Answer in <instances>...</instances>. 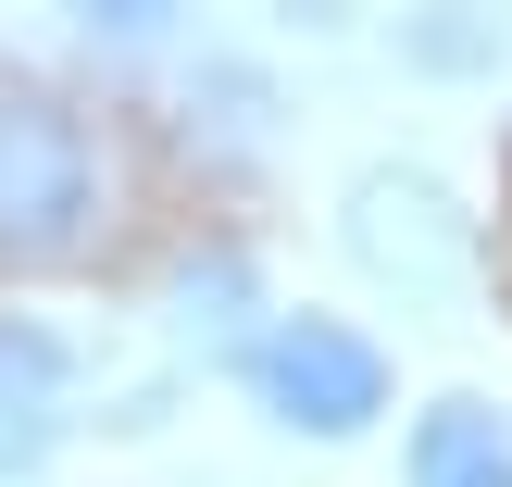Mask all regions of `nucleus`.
Instances as JSON below:
<instances>
[{
	"mask_svg": "<svg viewBox=\"0 0 512 487\" xmlns=\"http://www.w3.org/2000/svg\"><path fill=\"white\" fill-rule=\"evenodd\" d=\"M238 300H250V263H238V250H213V263L175 275V325H188L200 350H250L238 338Z\"/></svg>",
	"mask_w": 512,
	"mask_h": 487,
	"instance_id": "423d86ee",
	"label": "nucleus"
},
{
	"mask_svg": "<svg viewBox=\"0 0 512 487\" xmlns=\"http://www.w3.org/2000/svg\"><path fill=\"white\" fill-rule=\"evenodd\" d=\"M175 13H188V0H75V25H88L100 50H150Z\"/></svg>",
	"mask_w": 512,
	"mask_h": 487,
	"instance_id": "0eeeda50",
	"label": "nucleus"
},
{
	"mask_svg": "<svg viewBox=\"0 0 512 487\" xmlns=\"http://www.w3.org/2000/svg\"><path fill=\"white\" fill-rule=\"evenodd\" d=\"M413 487H512L500 400H425L413 413Z\"/></svg>",
	"mask_w": 512,
	"mask_h": 487,
	"instance_id": "39448f33",
	"label": "nucleus"
},
{
	"mask_svg": "<svg viewBox=\"0 0 512 487\" xmlns=\"http://www.w3.org/2000/svg\"><path fill=\"white\" fill-rule=\"evenodd\" d=\"M238 375H250V400H263L288 438H363V425L388 413V350L350 338V325H325V313H275L263 338L238 350Z\"/></svg>",
	"mask_w": 512,
	"mask_h": 487,
	"instance_id": "f03ea898",
	"label": "nucleus"
},
{
	"mask_svg": "<svg viewBox=\"0 0 512 487\" xmlns=\"http://www.w3.org/2000/svg\"><path fill=\"white\" fill-rule=\"evenodd\" d=\"M100 213L88 125L38 88H0V263H63Z\"/></svg>",
	"mask_w": 512,
	"mask_h": 487,
	"instance_id": "f257e3e1",
	"label": "nucleus"
},
{
	"mask_svg": "<svg viewBox=\"0 0 512 487\" xmlns=\"http://www.w3.org/2000/svg\"><path fill=\"white\" fill-rule=\"evenodd\" d=\"M413 50H425V63H475L488 38H475V25H413Z\"/></svg>",
	"mask_w": 512,
	"mask_h": 487,
	"instance_id": "6e6552de",
	"label": "nucleus"
},
{
	"mask_svg": "<svg viewBox=\"0 0 512 487\" xmlns=\"http://www.w3.org/2000/svg\"><path fill=\"white\" fill-rule=\"evenodd\" d=\"M350 263H363L375 288H400V300H450L475 275V213L438 188V175L375 163L363 188H350Z\"/></svg>",
	"mask_w": 512,
	"mask_h": 487,
	"instance_id": "7ed1b4c3",
	"label": "nucleus"
},
{
	"mask_svg": "<svg viewBox=\"0 0 512 487\" xmlns=\"http://www.w3.org/2000/svg\"><path fill=\"white\" fill-rule=\"evenodd\" d=\"M63 388H75V350L50 338V325L0 313V475H25L63 438Z\"/></svg>",
	"mask_w": 512,
	"mask_h": 487,
	"instance_id": "20e7f679",
	"label": "nucleus"
}]
</instances>
